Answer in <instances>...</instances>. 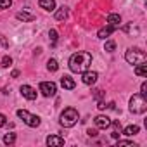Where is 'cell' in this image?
<instances>
[{
  "label": "cell",
  "instance_id": "cell-30",
  "mask_svg": "<svg viewBox=\"0 0 147 147\" xmlns=\"http://www.w3.org/2000/svg\"><path fill=\"white\" fill-rule=\"evenodd\" d=\"M18 76H19V71L14 69V71H12V78H18Z\"/></svg>",
  "mask_w": 147,
  "mask_h": 147
},
{
  "label": "cell",
  "instance_id": "cell-19",
  "mask_svg": "<svg viewBox=\"0 0 147 147\" xmlns=\"http://www.w3.org/2000/svg\"><path fill=\"white\" fill-rule=\"evenodd\" d=\"M14 142H16V133L11 131V133H5V135H4V144H5V145H12Z\"/></svg>",
  "mask_w": 147,
  "mask_h": 147
},
{
  "label": "cell",
  "instance_id": "cell-24",
  "mask_svg": "<svg viewBox=\"0 0 147 147\" xmlns=\"http://www.w3.org/2000/svg\"><path fill=\"white\" fill-rule=\"evenodd\" d=\"M49 36H50L52 45H55V42H57V31H55V30H50V31H49Z\"/></svg>",
  "mask_w": 147,
  "mask_h": 147
},
{
  "label": "cell",
  "instance_id": "cell-28",
  "mask_svg": "<svg viewBox=\"0 0 147 147\" xmlns=\"http://www.w3.org/2000/svg\"><path fill=\"white\" fill-rule=\"evenodd\" d=\"M5 123H7V121H5V116L0 114V126H5Z\"/></svg>",
  "mask_w": 147,
  "mask_h": 147
},
{
  "label": "cell",
  "instance_id": "cell-17",
  "mask_svg": "<svg viewBox=\"0 0 147 147\" xmlns=\"http://www.w3.org/2000/svg\"><path fill=\"white\" fill-rule=\"evenodd\" d=\"M135 75H137V76H142V78L147 76V64H145V62L135 66Z\"/></svg>",
  "mask_w": 147,
  "mask_h": 147
},
{
  "label": "cell",
  "instance_id": "cell-26",
  "mask_svg": "<svg viewBox=\"0 0 147 147\" xmlns=\"http://www.w3.org/2000/svg\"><path fill=\"white\" fill-rule=\"evenodd\" d=\"M140 95H147V83H142V87H140Z\"/></svg>",
  "mask_w": 147,
  "mask_h": 147
},
{
  "label": "cell",
  "instance_id": "cell-21",
  "mask_svg": "<svg viewBox=\"0 0 147 147\" xmlns=\"http://www.w3.org/2000/svg\"><path fill=\"white\" fill-rule=\"evenodd\" d=\"M118 147H137V144L131 140H118Z\"/></svg>",
  "mask_w": 147,
  "mask_h": 147
},
{
  "label": "cell",
  "instance_id": "cell-1",
  "mask_svg": "<svg viewBox=\"0 0 147 147\" xmlns=\"http://www.w3.org/2000/svg\"><path fill=\"white\" fill-rule=\"evenodd\" d=\"M90 64H92V54L83 52V50L73 54V55L69 57V69H71L73 73H83V71L88 69Z\"/></svg>",
  "mask_w": 147,
  "mask_h": 147
},
{
  "label": "cell",
  "instance_id": "cell-8",
  "mask_svg": "<svg viewBox=\"0 0 147 147\" xmlns=\"http://www.w3.org/2000/svg\"><path fill=\"white\" fill-rule=\"evenodd\" d=\"M94 123H95V126H97V128H100V130H107V128L111 126V119H109L107 116H104V114L95 116Z\"/></svg>",
  "mask_w": 147,
  "mask_h": 147
},
{
  "label": "cell",
  "instance_id": "cell-18",
  "mask_svg": "<svg viewBox=\"0 0 147 147\" xmlns=\"http://www.w3.org/2000/svg\"><path fill=\"white\" fill-rule=\"evenodd\" d=\"M66 18H67V7L62 5L59 11H55V19H57V21H64Z\"/></svg>",
  "mask_w": 147,
  "mask_h": 147
},
{
  "label": "cell",
  "instance_id": "cell-15",
  "mask_svg": "<svg viewBox=\"0 0 147 147\" xmlns=\"http://www.w3.org/2000/svg\"><path fill=\"white\" fill-rule=\"evenodd\" d=\"M107 23L114 28H119V23H121V16L119 14H109L107 16Z\"/></svg>",
  "mask_w": 147,
  "mask_h": 147
},
{
  "label": "cell",
  "instance_id": "cell-4",
  "mask_svg": "<svg viewBox=\"0 0 147 147\" xmlns=\"http://www.w3.org/2000/svg\"><path fill=\"white\" fill-rule=\"evenodd\" d=\"M145 109H147V100H145V97L140 95V94H135V95L130 99V111H131L133 114H142V113H145Z\"/></svg>",
  "mask_w": 147,
  "mask_h": 147
},
{
  "label": "cell",
  "instance_id": "cell-6",
  "mask_svg": "<svg viewBox=\"0 0 147 147\" xmlns=\"http://www.w3.org/2000/svg\"><path fill=\"white\" fill-rule=\"evenodd\" d=\"M40 92L45 95V97H54L57 94V87L54 82H42L40 83Z\"/></svg>",
  "mask_w": 147,
  "mask_h": 147
},
{
  "label": "cell",
  "instance_id": "cell-3",
  "mask_svg": "<svg viewBox=\"0 0 147 147\" xmlns=\"http://www.w3.org/2000/svg\"><path fill=\"white\" fill-rule=\"evenodd\" d=\"M125 59H126L128 64L137 66V64H144L147 61V54L140 49H128L126 54H125Z\"/></svg>",
  "mask_w": 147,
  "mask_h": 147
},
{
  "label": "cell",
  "instance_id": "cell-7",
  "mask_svg": "<svg viewBox=\"0 0 147 147\" xmlns=\"http://www.w3.org/2000/svg\"><path fill=\"white\" fill-rule=\"evenodd\" d=\"M97 78H99V75H97V73L95 71H83L82 73V82L85 83V85H94L95 82H97Z\"/></svg>",
  "mask_w": 147,
  "mask_h": 147
},
{
  "label": "cell",
  "instance_id": "cell-23",
  "mask_svg": "<svg viewBox=\"0 0 147 147\" xmlns=\"http://www.w3.org/2000/svg\"><path fill=\"white\" fill-rule=\"evenodd\" d=\"M11 5H12V0H0V11L9 9Z\"/></svg>",
  "mask_w": 147,
  "mask_h": 147
},
{
  "label": "cell",
  "instance_id": "cell-29",
  "mask_svg": "<svg viewBox=\"0 0 147 147\" xmlns=\"http://www.w3.org/2000/svg\"><path fill=\"white\" fill-rule=\"evenodd\" d=\"M87 133H88V135H90V137H95V135H97V130H88V131H87Z\"/></svg>",
  "mask_w": 147,
  "mask_h": 147
},
{
  "label": "cell",
  "instance_id": "cell-12",
  "mask_svg": "<svg viewBox=\"0 0 147 147\" xmlns=\"http://www.w3.org/2000/svg\"><path fill=\"white\" fill-rule=\"evenodd\" d=\"M61 85L66 90H73V88H75V80H73L71 76H62L61 78Z\"/></svg>",
  "mask_w": 147,
  "mask_h": 147
},
{
  "label": "cell",
  "instance_id": "cell-10",
  "mask_svg": "<svg viewBox=\"0 0 147 147\" xmlns=\"http://www.w3.org/2000/svg\"><path fill=\"white\" fill-rule=\"evenodd\" d=\"M47 145H50V147H61V145H64V138L59 137V135H49L47 137Z\"/></svg>",
  "mask_w": 147,
  "mask_h": 147
},
{
  "label": "cell",
  "instance_id": "cell-5",
  "mask_svg": "<svg viewBox=\"0 0 147 147\" xmlns=\"http://www.w3.org/2000/svg\"><path fill=\"white\" fill-rule=\"evenodd\" d=\"M18 116H19L28 126H31V128H36V126L40 125V118L35 116V114H31V113H28V111H24V109H19V111H18Z\"/></svg>",
  "mask_w": 147,
  "mask_h": 147
},
{
  "label": "cell",
  "instance_id": "cell-2",
  "mask_svg": "<svg viewBox=\"0 0 147 147\" xmlns=\"http://www.w3.org/2000/svg\"><path fill=\"white\" fill-rule=\"evenodd\" d=\"M80 119V114L75 107H66L62 113H61V119L59 123L64 126V128H71V126H75Z\"/></svg>",
  "mask_w": 147,
  "mask_h": 147
},
{
  "label": "cell",
  "instance_id": "cell-11",
  "mask_svg": "<svg viewBox=\"0 0 147 147\" xmlns=\"http://www.w3.org/2000/svg\"><path fill=\"white\" fill-rule=\"evenodd\" d=\"M114 30H116V28L109 24V26H106V28H100V30H99V33H97V36H99L100 40H106V38H109V35H111Z\"/></svg>",
  "mask_w": 147,
  "mask_h": 147
},
{
  "label": "cell",
  "instance_id": "cell-14",
  "mask_svg": "<svg viewBox=\"0 0 147 147\" xmlns=\"http://www.w3.org/2000/svg\"><path fill=\"white\" fill-rule=\"evenodd\" d=\"M16 18L19 19V21H24V23H31V21H35V16L33 14H30V12H18L16 14Z\"/></svg>",
  "mask_w": 147,
  "mask_h": 147
},
{
  "label": "cell",
  "instance_id": "cell-22",
  "mask_svg": "<svg viewBox=\"0 0 147 147\" xmlns=\"http://www.w3.org/2000/svg\"><path fill=\"white\" fill-rule=\"evenodd\" d=\"M104 50H107V52H114V50H116V43H114L113 40L106 42V45H104Z\"/></svg>",
  "mask_w": 147,
  "mask_h": 147
},
{
  "label": "cell",
  "instance_id": "cell-13",
  "mask_svg": "<svg viewBox=\"0 0 147 147\" xmlns=\"http://www.w3.org/2000/svg\"><path fill=\"white\" fill-rule=\"evenodd\" d=\"M40 7L42 9H45V11H55V0H40Z\"/></svg>",
  "mask_w": 147,
  "mask_h": 147
},
{
  "label": "cell",
  "instance_id": "cell-9",
  "mask_svg": "<svg viewBox=\"0 0 147 147\" xmlns=\"http://www.w3.org/2000/svg\"><path fill=\"white\" fill-rule=\"evenodd\" d=\"M21 94H23V97L28 99V100H35V99H36V90H35L33 87H30V85H23V87H21Z\"/></svg>",
  "mask_w": 147,
  "mask_h": 147
},
{
  "label": "cell",
  "instance_id": "cell-27",
  "mask_svg": "<svg viewBox=\"0 0 147 147\" xmlns=\"http://www.w3.org/2000/svg\"><path fill=\"white\" fill-rule=\"evenodd\" d=\"M94 97H95V99L99 100V99L102 97V90H94Z\"/></svg>",
  "mask_w": 147,
  "mask_h": 147
},
{
  "label": "cell",
  "instance_id": "cell-25",
  "mask_svg": "<svg viewBox=\"0 0 147 147\" xmlns=\"http://www.w3.org/2000/svg\"><path fill=\"white\" fill-rule=\"evenodd\" d=\"M12 64V59L9 57V55H4V59H2V67H9Z\"/></svg>",
  "mask_w": 147,
  "mask_h": 147
},
{
  "label": "cell",
  "instance_id": "cell-20",
  "mask_svg": "<svg viewBox=\"0 0 147 147\" xmlns=\"http://www.w3.org/2000/svg\"><path fill=\"white\" fill-rule=\"evenodd\" d=\"M47 69H49L50 73H55V71L59 69V64H57V61H55V59H49V62H47Z\"/></svg>",
  "mask_w": 147,
  "mask_h": 147
},
{
  "label": "cell",
  "instance_id": "cell-16",
  "mask_svg": "<svg viewBox=\"0 0 147 147\" xmlns=\"http://www.w3.org/2000/svg\"><path fill=\"white\" fill-rule=\"evenodd\" d=\"M138 131H140V128H138L137 125H128V126L123 130V133H125L126 137H133V135H137Z\"/></svg>",
  "mask_w": 147,
  "mask_h": 147
}]
</instances>
